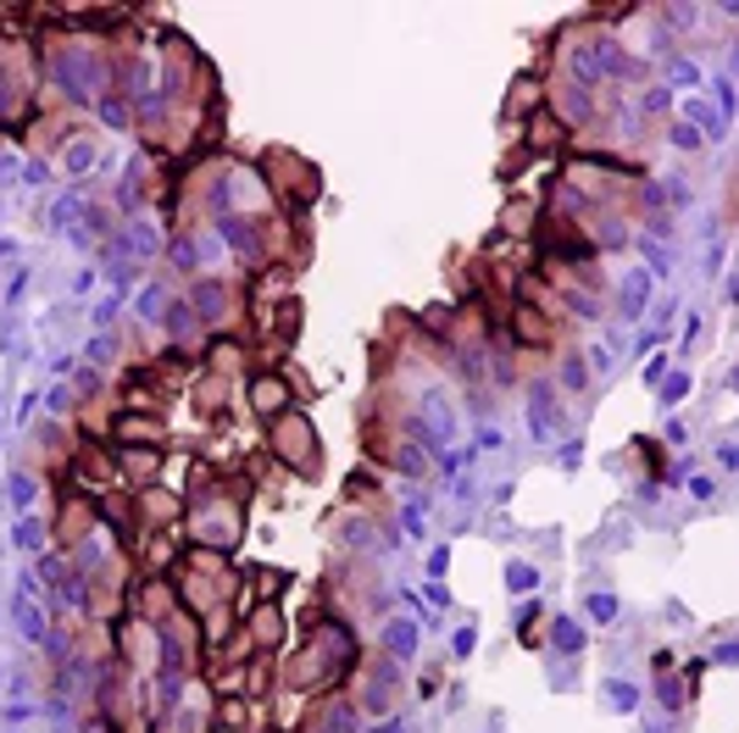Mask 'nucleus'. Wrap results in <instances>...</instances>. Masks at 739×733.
I'll list each match as a JSON object with an SVG mask.
<instances>
[{
  "label": "nucleus",
  "instance_id": "nucleus-26",
  "mask_svg": "<svg viewBox=\"0 0 739 733\" xmlns=\"http://www.w3.org/2000/svg\"><path fill=\"white\" fill-rule=\"evenodd\" d=\"M523 167H528V150H523V145H518V150H512V156H507V161H501V178H518V172H523Z\"/></svg>",
  "mask_w": 739,
  "mask_h": 733
},
{
  "label": "nucleus",
  "instance_id": "nucleus-21",
  "mask_svg": "<svg viewBox=\"0 0 739 733\" xmlns=\"http://www.w3.org/2000/svg\"><path fill=\"white\" fill-rule=\"evenodd\" d=\"M412 645H418V628H412V622H389V628H384V656H389V662L412 656Z\"/></svg>",
  "mask_w": 739,
  "mask_h": 733
},
{
  "label": "nucleus",
  "instance_id": "nucleus-27",
  "mask_svg": "<svg viewBox=\"0 0 739 733\" xmlns=\"http://www.w3.org/2000/svg\"><path fill=\"white\" fill-rule=\"evenodd\" d=\"M590 617H595V622L617 617V600H612V595H595V600H590Z\"/></svg>",
  "mask_w": 739,
  "mask_h": 733
},
{
  "label": "nucleus",
  "instance_id": "nucleus-17",
  "mask_svg": "<svg viewBox=\"0 0 739 733\" xmlns=\"http://www.w3.org/2000/svg\"><path fill=\"white\" fill-rule=\"evenodd\" d=\"M72 473L84 478V484H95V489H101V484H112V478H117V462H112L106 450H95V444H78V450H72Z\"/></svg>",
  "mask_w": 739,
  "mask_h": 733
},
{
  "label": "nucleus",
  "instance_id": "nucleus-8",
  "mask_svg": "<svg viewBox=\"0 0 739 733\" xmlns=\"http://www.w3.org/2000/svg\"><path fill=\"white\" fill-rule=\"evenodd\" d=\"M117 473L134 484V489H150L156 478H161V462H168V455H161V444H117Z\"/></svg>",
  "mask_w": 739,
  "mask_h": 733
},
{
  "label": "nucleus",
  "instance_id": "nucleus-20",
  "mask_svg": "<svg viewBox=\"0 0 739 733\" xmlns=\"http://www.w3.org/2000/svg\"><path fill=\"white\" fill-rule=\"evenodd\" d=\"M528 411H534V433H556V390L550 384H534Z\"/></svg>",
  "mask_w": 739,
  "mask_h": 733
},
{
  "label": "nucleus",
  "instance_id": "nucleus-23",
  "mask_svg": "<svg viewBox=\"0 0 739 733\" xmlns=\"http://www.w3.org/2000/svg\"><path fill=\"white\" fill-rule=\"evenodd\" d=\"M534 223H539V206H534V201H512L507 217H501L507 234H534Z\"/></svg>",
  "mask_w": 739,
  "mask_h": 733
},
{
  "label": "nucleus",
  "instance_id": "nucleus-6",
  "mask_svg": "<svg viewBox=\"0 0 739 733\" xmlns=\"http://www.w3.org/2000/svg\"><path fill=\"white\" fill-rule=\"evenodd\" d=\"M156 733H212V700L195 678H179V695L168 700V717L156 722Z\"/></svg>",
  "mask_w": 739,
  "mask_h": 733
},
{
  "label": "nucleus",
  "instance_id": "nucleus-9",
  "mask_svg": "<svg viewBox=\"0 0 739 733\" xmlns=\"http://www.w3.org/2000/svg\"><path fill=\"white\" fill-rule=\"evenodd\" d=\"M278 639H284V611L273 600H257L251 622H245V645H251V656H273Z\"/></svg>",
  "mask_w": 739,
  "mask_h": 733
},
{
  "label": "nucleus",
  "instance_id": "nucleus-12",
  "mask_svg": "<svg viewBox=\"0 0 739 733\" xmlns=\"http://www.w3.org/2000/svg\"><path fill=\"white\" fill-rule=\"evenodd\" d=\"M395 689H400L395 667H389V662H373V667H367V684H362V695H356V706H362L367 717H389Z\"/></svg>",
  "mask_w": 739,
  "mask_h": 733
},
{
  "label": "nucleus",
  "instance_id": "nucleus-22",
  "mask_svg": "<svg viewBox=\"0 0 739 733\" xmlns=\"http://www.w3.org/2000/svg\"><path fill=\"white\" fill-rule=\"evenodd\" d=\"M584 384H590L584 356H579V350H561V390H567V395H584Z\"/></svg>",
  "mask_w": 739,
  "mask_h": 733
},
{
  "label": "nucleus",
  "instance_id": "nucleus-13",
  "mask_svg": "<svg viewBox=\"0 0 739 733\" xmlns=\"http://www.w3.org/2000/svg\"><path fill=\"white\" fill-rule=\"evenodd\" d=\"M95 533V500H84V495H72L67 506H61V522H56V544L61 550H78Z\"/></svg>",
  "mask_w": 739,
  "mask_h": 733
},
{
  "label": "nucleus",
  "instance_id": "nucleus-10",
  "mask_svg": "<svg viewBox=\"0 0 739 733\" xmlns=\"http://www.w3.org/2000/svg\"><path fill=\"white\" fill-rule=\"evenodd\" d=\"M289 401H295V384H289L284 373H257V379H251V411H257L262 422H273V417L295 411Z\"/></svg>",
  "mask_w": 739,
  "mask_h": 733
},
{
  "label": "nucleus",
  "instance_id": "nucleus-25",
  "mask_svg": "<svg viewBox=\"0 0 739 733\" xmlns=\"http://www.w3.org/2000/svg\"><path fill=\"white\" fill-rule=\"evenodd\" d=\"M90 161H95V150H90L84 139H78V145H67V156H61V167H67V172H84Z\"/></svg>",
  "mask_w": 739,
  "mask_h": 733
},
{
  "label": "nucleus",
  "instance_id": "nucleus-5",
  "mask_svg": "<svg viewBox=\"0 0 739 733\" xmlns=\"http://www.w3.org/2000/svg\"><path fill=\"white\" fill-rule=\"evenodd\" d=\"M190 312L201 317V328L217 339V334H239L245 328V306H239V295L228 290V284H217V279H201L195 290H190Z\"/></svg>",
  "mask_w": 739,
  "mask_h": 733
},
{
  "label": "nucleus",
  "instance_id": "nucleus-3",
  "mask_svg": "<svg viewBox=\"0 0 739 733\" xmlns=\"http://www.w3.org/2000/svg\"><path fill=\"white\" fill-rule=\"evenodd\" d=\"M262 183H268V201H278L284 212H306L322 190V178L311 161H300L295 150H268L262 156Z\"/></svg>",
  "mask_w": 739,
  "mask_h": 733
},
{
  "label": "nucleus",
  "instance_id": "nucleus-19",
  "mask_svg": "<svg viewBox=\"0 0 739 733\" xmlns=\"http://www.w3.org/2000/svg\"><path fill=\"white\" fill-rule=\"evenodd\" d=\"M539 101H545V83H539L534 72H523V78L512 83V95H507V117H534Z\"/></svg>",
  "mask_w": 739,
  "mask_h": 733
},
{
  "label": "nucleus",
  "instance_id": "nucleus-24",
  "mask_svg": "<svg viewBox=\"0 0 739 733\" xmlns=\"http://www.w3.org/2000/svg\"><path fill=\"white\" fill-rule=\"evenodd\" d=\"M645 284H650L645 272H628V284H623V312H628V317L645 312Z\"/></svg>",
  "mask_w": 739,
  "mask_h": 733
},
{
  "label": "nucleus",
  "instance_id": "nucleus-1",
  "mask_svg": "<svg viewBox=\"0 0 739 733\" xmlns=\"http://www.w3.org/2000/svg\"><path fill=\"white\" fill-rule=\"evenodd\" d=\"M356 667V633L340 622V617H322V622H311V639L300 645V656L289 662V689H317V695H328V689H340L345 684V673Z\"/></svg>",
  "mask_w": 739,
  "mask_h": 733
},
{
  "label": "nucleus",
  "instance_id": "nucleus-2",
  "mask_svg": "<svg viewBox=\"0 0 739 733\" xmlns=\"http://www.w3.org/2000/svg\"><path fill=\"white\" fill-rule=\"evenodd\" d=\"M239 533H245V500L228 495V484L201 478L195 484V506H184V539L195 550H217V556H228V550L239 544Z\"/></svg>",
  "mask_w": 739,
  "mask_h": 733
},
{
  "label": "nucleus",
  "instance_id": "nucleus-7",
  "mask_svg": "<svg viewBox=\"0 0 739 733\" xmlns=\"http://www.w3.org/2000/svg\"><path fill=\"white\" fill-rule=\"evenodd\" d=\"M134 511H139V528H173L184 522V495L150 484V489H134Z\"/></svg>",
  "mask_w": 739,
  "mask_h": 733
},
{
  "label": "nucleus",
  "instance_id": "nucleus-18",
  "mask_svg": "<svg viewBox=\"0 0 739 733\" xmlns=\"http://www.w3.org/2000/svg\"><path fill=\"white\" fill-rule=\"evenodd\" d=\"M561 145H567V123H561L556 112H534V117H528V145H523V150L534 156V150H561Z\"/></svg>",
  "mask_w": 739,
  "mask_h": 733
},
{
  "label": "nucleus",
  "instance_id": "nucleus-28",
  "mask_svg": "<svg viewBox=\"0 0 739 733\" xmlns=\"http://www.w3.org/2000/svg\"><path fill=\"white\" fill-rule=\"evenodd\" d=\"M257 589H262V595H268V600H273V595H278V589H284V573H262V578H257Z\"/></svg>",
  "mask_w": 739,
  "mask_h": 733
},
{
  "label": "nucleus",
  "instance_id": "nucleus-11",
  "mask_svg": "<svg viewBox=\"0 0 739 733\" xmlns=\"http://www.w3.org/2000/svg\"><path fill=\"white\" fill-rule=\"evenodd\" d=\"M507 328H512V339H518L523 350H550V345H556V328H550V317H545L539 306H528V301H518V306H512Z\"/></svg>",
  "mask_w": 739,
  "mask_h": 733
},
{
  "label": "nucleus",
  "instance_id": "nucleus-15",
  "mask_svg": "<svg viewBox=\"0 0 739 733\" xmlns=\"http://www.w3.org/2000/svg\"><path fill=\"white\" fill-rule=\"evenodd\" d=\"M190 406L212 422V417H223L228 411V379L223 373H201L195 384H190Z\"/></svg>",
  "mask_w": 739,
  "mask_h": 733
},
{
  "label": "nucleus",
  "instance_id": "nucleus-16",
  "mask_svg": "<svg viewBox=\"0 0 739 733\" xmlns=\"http://www.w3.org/2000/svg\"><path fill=\"white\" fill-rule=\"evenodd\" d=\"M112 433H117V444H168V428H161V417H139V411H123L117 422H112Z\"/></svg>",
  "mask_w": 739,
  "mask_h": 733
},
{
  "label": "nucleus",
  "instance_id": "nucleus-4",
  "mask_svg": "<svg viewBox=\"0 0 739 733\" xmlns=\"http://www.w3.org/2000/svg\"><path fill=\"white\" fill-rule=\"evenodd\" d=\"M268 450H273V462H284V467L300 473V478H311V473L322 467L317 428H311V417H300V411H284V417L268 422Z\"/></svg>",
  "mask_w": 739,
  "mask_h": 733
},
{
  "label": "nucleus",
  "instance_id": "nucleus-14",
  "mask_svg": "<svg viewBox=\"0 0 739 733\" xmlns=\"http://www.w3.org/2000/svg\"><path fill=\"white\" fill-rule=\"evenodd\" d=\"M295 301L289 295V267H262L257 272V284H251V317H268L273 306Z\"/></svg>",
  "mask_w": 739,
  "mask_h": 733
}]
</instances>
